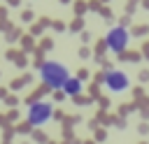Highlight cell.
I'll list each match as a JSON object with an SVG mask.
<instances>
[{"label":"cell","mask_w":149,"mask_h":144,"mask_svg":"<svg viewBox=\"0 0 149 144\" xmlns=\"http://www.w3.org/2000/svg\"><path fill=\"white\" fill-rule=\"evenodd\" d=\"M37 72H40L42 84H44L47 88H54V91H61V88H63V84H65V81H68V77H70L68 65H65V63H61V60H42Z\"/></svg>","instance_id":"1"},{"label":"cell","mask_w":149,"mask_h":144,"mask_svg":"<svg viewBox=\"0 0 149 144\" xmlns=\"http://www.w3.org/2000/svg\"><path fill=\"white\" fill-rule=\"evenodd\" d=\"M54 118V102L51 100H33L26 109V123L33 128H42Z\"/></svg>","instance_id":"2"},{"label":"cell","mask_w":149,"mask_h":144,"mask_svg":"<svg viewBox=\"0 0 149 144\" xmlns=\"http://www.w3.org/2000/svg\"><path fill=\"white\" fill-rule=\"evenodd\" d=\"M128 42H130V35H128L126 26H114V28L107 30L102 44H105L109 51H114V53H123L126 46H128Z\"/></svg>","instance_id":"3"},{"label":"cell","mask_w":149,"mask_h":144,"mask_svg":"<svg viewBox=\"0 0 149 144\" xmlns=\"http://www.w3.org/2000/svg\"><path fill=\"white\" fill-rule=\"evenodd\" d=\"M102 84L109 93L119 95V93H126L130 88V77L123 72V70H107L102 74Z\"/></svg>","instance_id":"4"},{"label":"cell","mask_w":149,"mask_h":144,"mask_svg":"<svg viewBox=\"0 0 149 144\" xmlns=\"http://www.w3.org/2000/svg\"><path fill=\"white\" fill-rule=\"evenodd\" d=\"M68 98H77L81 91H84V84H81V79L79 77H68V81L63 84V88H61Z\"/></svg>","instance_id":"5"}]
</instances>
